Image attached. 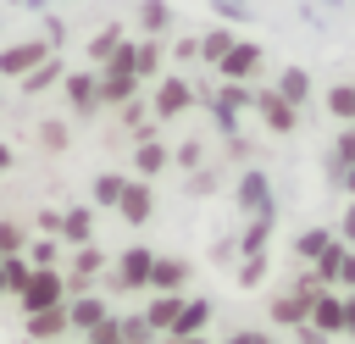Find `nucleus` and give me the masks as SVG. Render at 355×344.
Here are the masks:
<instances>
[{
    "instance_id": "nucleus-1",
    "label": "nucleus",
    "mask_w": 355,
    "mask_h": 344,
    "mask_svg": "<svg viewBox=\"0 0 355 344\" xmlns=\"http://www.w3.org/2000/svg\"><path fill=\"white\" fill-rule=\"evenodd\" d=\"M11 300L22 305V316H33V311H44V305H61V300H67V277H61L55 266H33V272H28V283H22Z\"/></svg>"
},
{
    "instance_id": "nucleus-2",
    "label": "nucleus",
    "mask_w": 355,
    "mask_h": 344,
    "mask_svg": "<svg viewBox=\"0 0 355 344\" xmlns=\"http://www.w3.org/2000/svg\"><path fill=\"white\" fill-rule=\"evenodd\" d=\"M194 105V83L183 72H161L155 78V94H150V122H172Z\"/></svg>"
},
{
    "instance_id": "nucleus-3",
    "label": "nucleus",
    "mask_w": 355,
    "mask_h": 344,
    "mask_svg": "<svg viewBox=\"0 0 355 344\" xmlns=\"http://www.w3.org/2000/svg\"><path fill=\"white\" fill-rule=\"evenodd\" d=\"M150 261H155V250H144V244H128V250L111 261V277H105V289H111V294H139V289L150 283Z\"/></svg>"
},
{
    "instance_id": "nucleus-4",
    "label": "nucleus",
    "mask_w": 355,
    "mask_h": 344,
    "mask_svg": "<svg viewBox=\"0 0 355 344\" xmlns=\"http://www.w3.org/2000/svg\"><path fill=\"white\" fill-rule=\"evenodd\" d=\"M261 55H266L261 44L239 39V44H233V50H227V55L216 61V83H250V78L261 72Z\"/></svg>"
},
{
    "instance_id": "nucleus-5",
    "label": "nucleus",
    "mask_w": 355,
    "mask_h": 344,
    "mask_svg": "<svg viewBox=\"0 0 355 344\" xmlns=\"http://www.w3.org/2000/svg\"><path fill=\"white\" fill-rule=\"evenodd\" d=\"M61 100H67V111H72L78 122H89V117L100 111V94H94V72H78V67H67V78H61Z\"/></svg>"
},
{
    "instance_id": "nucleus-6",
    "label": "nucleus",
    "mask_w": 355,
    "mask_h": 344,
    "mask_svg": "<svg viewBox=\"0 0 355 344\" xmlns=\"http://www.w3.org/2000/svg\"><path fill=\"white\" fill-rule=\"evenodd\" d=\"M116 216H122L128 227H144V222L155 216V189H150L144 178H128L122 194H116Z\"/></svg>"
},
{
    "instance_id": "nucleus-7",
    "label": "nucleus",
    "mask_w": 355,
    "mask_h": 344,
    "mask_svg": "<svg viewBox=\"0 0 355 344\" xmlns=\"http://www.w3.org/2000/svg\"><path fill=\"white\" fill-rule=\"evenodd\" d=\"M250 105H255V117L266 122V133H294L300 128V111L277 94V89H261V94H250Z\"/></svg>"
},
{
    "instance_id": "nucleus-8",
    "label": "nucleus",
    "mask_w": 355,
    "mask_h": 344,
    "mask_svg": "<svg viewBox=\"0 0 355 344\" xmlns=\"http://www.w3.org/2000/svg\"><path fill=\"white\" fill-rule=\"evenodd\" d=\"M100 272H105V250H94V244H78L72 266L61 272V277H67V300H72V294H89Z\"/></svg>"
},
{
    "instance_id": "nucleus-9",
    "label": "nucleus",
    "mask_w": 355,
    "mask_h": 344,
    "mask_svg": "<svg viewBox=\"0 0 355 344\" xmlns=\"http://www.w3.org/2000/svg\"><path fill=\"white\" fill-rule=\"evenodd\" d=\"M22 333H28V344H61L72 327H67V300L61 305H44V311H33V316H22Z\"/></svg>"
},
{
    "instance_id": "nucleus-10",
    "label": "nucleus",
    "mask_w": 355,
    "mask_h": 344,
    "mask_svg": "<svg viewBox=\"0 0 355 344\" xmlns=\"http://www.w3.org/2000/svg\"><path fill=\"white\" fill-rule=\"evenodd\" d=\"M44 55H50V44H44V39H17V44H6V50H0V78H11V83H17V78H28Z\"/></svg>"
},
{
    "instance_id": "nucleus-11",
    "label": "nucleus",
    "mask_w": 355,
    "mask_h": 344,
    "mask_svg": "<svg viewBox=\"0 0 355 344\" xmlns=\"http://www.w3.org/2000/svg\"><path fill=\"white\" fill-rule=\"evenodd\" d=\"M189 277H194V266H189L183 255H155V261H150V283H144V289H150V294H183V283H189Z\"/></svg>"
},
{
    "instance_id": "nucleus-12",
    "label": "nucleus",
    "mask_w": 355,
    "mask_h": 344,
    "mask_svg": "<svg viewBox=\"0 0 355 344\" xmlns=\"http://www.w3.org/2000/svg\"><path fill=\"white\" fill-rule=\"evenodd\" d=\"M233 200H239V211H244V216L266 211V205H272V178H266L261 166H244V172H239V189H233Z\"/></svg>"
},
{
    "instance_id": "nucleus-13",
    "label": "nucleus",
    "mask_w": 355,
    "mask_h": 344,
    "mask_svg": "<svg viewBox=\"0 0 355 344\" xmlns=\"http://www.w3.org/2000/svg\"><path fill=\"white\" fill-rule=\"evenodd\" d=\"M305 322H311L322 338H338V333H344V294H338V289H322V294L311 300V316H305Z\"/></svg>"
},
{
    "instance_id": "nucleus-14",
    "label": "nucleus",
    "mask_w": 355,
    "mask_h": 344,
    "mask_svg": "<svg viewBox=\"0 0 355 344\" xmlns=\"http://www.w3.org/2000/svg\"><path fill=\"white\" fill-rule=\"evenodd\" d=\"M139 78H128V72H105V67H94V94H100V105H128V100H139Z\"/></svg>"
},
{
    "instance_id": "nucleus-15",
    "label": "nucleus",
    "mask_w": 355,
    "mask_h": 344,
    "mask_svg": "<svg viewBox=\"0 0 355 344\" xmlns=\"http://www.w3.org/2000/svg\"><path fill=\"white\" fill-rule=\"evenodd\" d=\"M272 227H277V205H266V211L244 216V233L233 239V244H239V255H261V250H272Z\"/></svg>"
},
{
    "instance_id": "nucleus-16",
    "label": "nucleus",
    "mask_w": 355,
    "mask_h": 344,
    "mask_svg": "<svg viewBox=\"0 0 355 344\" xmlns=\"http://www.w3.org/2000/svg\"><path fill=\"white\" fill-rule=\"evenodd\" d=\"M105 316H111V300H105V294H94V289L67 300V327H72V333H89V327H94V322H105Z\"/></svg>"
},
{
    "instance_id": "nucleus-17",
    "label": "nucleus",
    "mask_w": 355,
    "mask_h": 344,
    "mask_svg": "<svg viewBox=\"0 0 355 344\" xmlns=\"http://www.w3.org/2000/svg\"><path fill=\"white\" fill-rule=\"evenodd\" d=\"M205 322H211V300H205V294H183V311H178V322H172L166 344H178V338H200Z\"/></svg>"
},
{
    "instance_id": "nucleus-18",
    "label": "nucleus",
    "mask_w": 355,
    "mask_h": 344,
    "mask_svg": "<svg viewBox=\"0 0 355 344\" xmlns=\"http://www.w3.org/2000/svg\"><path fill=\"white\" fill-rule=\"evenodd\" d=\"M166 166H172V150H166L161 139H133V178L155 183V178H161Z\"/></svg>"
},
{
    "instance_id": "nucleus-19",
    "label": "nucleus",
    "mask_w": 355,
    "mask_h": 344,
    "mask_svg": "<svg viewBox=\"0 0 355 344\" xmlns=\"http://www.w3.org/2000/svg\"><path fill=\"white\" fill-rule=\"evenodd\" d=\"M266 316H272L277 327H288V333H294V327L311 316V300H305V294H294V289H277V294L266 300Z\"/></svg>"
},
{
    "instance_id": "nucleus-20",
    "label": "nucleus",
    "mask_w": 355,
    "mask_h": 344,
    "mask_svg": "<svg viewBox=\"0 0 355 344\" xmlns=\"http://www.w3.org/2000/svg\"><path fill=\"white\" fill-rule=\"evenodd\" d=\"M61 78H67V61H61V55L50 50V55H44V61H39V67H33L28 78H17V89H22L28 100H33V94H44V89H55Z\"/></svg>"
},
{
    "instance_id": "nucleus-21",
    "label": "nucleus",
    "mask_w": 355,
    "mask_h": 344,
    "mask_svg": "<svg viewBox=\"0 0 355 344\" xmlns=\"http://www.w3.org/2000/svg\"><path fill=\"white\" fill-rule=\"evenodd\" d=\"M349 166H355V122H344V128L333 133V150H327V178H333V189L344 183Z\"/></svg>"
},
{
    "instance_id": "nucleus-22",
    "label": "nucleus",
    "mask_w": 355,
    "mask_h": 344,
    "mask_svg": "<svg viewBox=\"0 0 355 344\" xmlns=\"http://www.w3.org/2000/svg\"><path fill=\"white\" fill-rule=\"evenodd\" d=\"M244 105H250V83H216V89H211V111H216L222 128H227Z\"/></svg>"
},
{
    "instance_id": "nucleus-23",
    "label": "nucleus",
    "mask_w": 355,
    "mask_h": 344,
    "mask_svg": "<svg viewBox=\"0 0 355 344\" xmlns=\"http://www.w3.org/2000/svg\"><path fill=\"white\" fill-rule=\"evenodd\" d=\"M178 311H183V294H150V305H144L139 316L155 327V338H166V333H172V322H178Z\"/></svg>"
},
{
    "instance_id": "nucleus-24",
    "label": "nucleus",
    "mask_w": 355,
    "mask_h": 344,
    "mask_svg": "<svg viewBox=\"0 0 355 344\" xmlns=\"http://www.w3.org/2000/svg\"><path fill=\"white\" fill-rule=\"evenodd\" d=\"M272 89H277V94H283L294 111H305V105H311V72H305V67H283Z\"/></svg>"
},
{
    "instance_id": "nucleus-25",
    "label": "nucleus",
    "mask_w": 355,
    "mask_h": 344,
    "mask_svg": "<svg viewBox=\"0 0 355 344\" xmlns=\"http://www.w3.org/2000/svg\"><path fill=\"white\" fill-rule=\"evenodd\" d=\"M61 239H67V244H94V205L61 211Z\"/></svg>"
},
{
    "instance_id": "nucleus-26",
    "label": "nucleus",
    "mask_w": 355,
    "mask_h": 344,
    "mask_svg": "<svg viewBox=\"0 0 355 344\" xmlns=\"http://www.w3.org/2000/svg\"><path fill=\"white\" fill-rule=\"evenodd\" d=\"M122 39H128V28H122V22H105L100 33H89V44H83V55H89L94 67H105V61H111V50H116Z\"/></svg>"
},
{
    "instance_id": "nucleus-27",
    "label": "nucleus",
    "mask_w": 355,
    "mask_h": 344,
    "mask_svg": "<svg viewBox=\"0 0 355 344\" xmlns=\"http://www.w3.org/2000/svg\"><path fill=\"white\" fill-rule=\"evenodd\" d=\"M161 61H166V50H161L155 39H133V78H139V83L161 78Z\"/></svg>"
},
{
    "instance_id": "nucleus-28",
    "label": "nucleus",
    "mask_w": 355,
    "mask_h": 344,
    "mask_svg": "<svg viewBox=\"0 0 355 344\" xmlns=\"http://www.w3.org/2000/svg\"><path fill=\"white\" fill-rule=\"evenodd\" d=\"M233 44H239V33H233V28H211V33H200V61H205V67H216Z\"/></svg>"
},
{
    "instance_id": "nucleus-29",
    "label": "nucleus",
    "mask_w": 355,
    "mask_h": 344,
    "mask_svg": "<svg viewBox=\"0 0 355 344\" xmlns=\"http://www.w3.org/2000/svg\"><path fill=\"white\" fill-rule=\"evenodd\" d=\"M266 272H272V250H261V255H239V289H261Z\"/></svg>"
},
{
    "instance_id": "nucleus-30",
    "label": "nucleus",
    "mask_w": 355,
    "mask_h": 344,
    "mask_svg": "<svg viewBox=\"0 0 355 344\" xmlns=\"http://www.w3.org/2000/svg\"><path fill=\"white\" fill-rule=\"evenodd\" d=\"M122 183H128L122 172H100V178L89 183V205H111V211H116V194H122Z\"/></svg>"
},
{
    "instance_id": "nucleus-31",
    "label": "nucleus",
    "mask_w": 355,
    "mask_h": 344,
    "mask_svg": "<svg viewBox=\"0 0 355 344\" xmlns=\"http://www.w3.org/2000/svg\"><path fill=\"white\" fill-rule=\"evenodd\" d=\"M327 244H333V227H305V233L294 239V261H316Z\"/></svg>"
},
{
    "instance_id": "nucleus-32",
    "label": "nucleus",
    "mask_w": 355,
    "mask_h": 344,
    "mask_svg": "<svg viewBox=\"0 0 355 344\" xmlns=\"http://www.w3.org/2000/svg\"><path fill=\"white\" fill-rule=\"evenodd\" d=\"M322 100H327V111L338 117V128H344V122H355V83H333Z\"/></svg>"
},
{
    "instance_id": "nucleus-33",
    "label": "nucleus",
    "mask_w": 355,
    "mask_h": 344,
    "mask_svg": "<svg viewBox=\"0 0 355 344\" xmlns=\"http://www.w3.org/2000/svg\"><path fill=\"white\" fill-rule=\"evenodd\" d=\"M139 28H144V33H166V28H172V6H166V0H144V6H139Z\"/></svg>"
},
{
    "instance_id": "nucleus-34",
    "label": "nucleus",
    "mask_w": 355,
    "mask_h": 344,
    "mask_svg": "<svg viewBox=\"0 0 355 344\" xmlns=\"http://www.w3.org/2000/svg\"><path fill=\"white\" fill-rule=\"evenodd\" d=\"M67 139H72V128H67L61 117H44V122H39V150L61 155V150H67Z\"/></svg>"
},
{
    "instance_id": "nucleus-35",
    "label": "nucleus",
    "mask_w": 355,
    "mask_h": 344,
    "mask_svg": "<svg viewBox=\"0 0 355 344\" xmlns=\"http://www.w3.org/2000/svg\"><path fill=\"white\" fill-rule=\"evenodd\" d=\"M116 327H122V344H155V327L139 316V311H128V316H116Z\"/></svg>"
},
{
    "instance_id": "nucleus-36",
    "label": "nucleus",
    "mask_w": 355,
    "mask_h": 344,
    "mask_svg": "<svg viewBox=\"0 0 355 344\" xmlns=\"http://www.w3.org/2000/svg\"><path fill=\"white\" fill-rule=\"evenodd\" d=\"M28 255H0V277H6V294H17L22 283H28Z\"/></svg>"
},
{
    "instance_id": "nucleus-37",
    "label": "nucleus",
    "mask_w": 355,
    "mask_h": 344,
    "mask_svg": "<svg viewBox=\"0 0 355 344\" xmlns=\"http://www.w3.org/2000/svg\"><path fill=\"white\" fill-rule=\"evenodd\" d=\"M22 250H28V227L0 216V255H22Z\"/></svg>"
},
{
    "instance_id": "nucleus-38",
    "label": "nucleus",
    "mask_w": 355,
    "mask_h": 344,
    "mask_svg": "<svg viewBox=\"0 0 355 344\" xmlns=\"http://www.w3.org/2000/svg\"><path fill=\"white\" fill-rule=\"evenodd\" d=\"M172 161H178V172H194V166H205V139H183V144L172 150Z\"/></svg>"
},
{
    "instance_id": "nucleus-39",
    "label": "nucleus",
    "mask_w": 355,
    "mask_h": 344,
    "mask_svg": "<svg viewBox=\"0 0 355 344\" xmlns=\"http://www.w3.org/2000/svg\"><path fill=\"white\" fill-rule=\"evenodd\" d=\"M83 344H122V327H116V311H111L105 322H94V327L83 333Z\"/></svg>"
},
{
    "instance_id": "nucleus-40",
    "label": "nucleus",
    "mask_w": 355,
    "mask_h": 344,
    "mask_svg": "<svg viewBox=\"0 0 355 344\" xmlns=\"http://www.w3.org/2000/svg\"><path fill=\"white\" fill-rule=\"evenodd\" d=\"M194 61H200V33H183L172 44V67H194Z\"/></svg>"
},
{
    "instance_id": "nucleus-41",
    "label": "nucleus",
    "mask_w": 355,
    "mask_h": 344,
    "mask_svg": "<svg viewBox=\"0 0 355 344\" xmlns=\"http://www.w3.org/2000/svg\"><path fill=\"white\" fill-rule=\"evenodd\" d=\"M22 255H28V266H55V255H61V250H55L50 239H28V250H22Z\"/></svg>"
},
{
    "instance_id": "nucleus-42",
    "label": "nucleus",
    "mask_w": 355,
    "mask_h": 344,
    "mask_svg": "<svg viewBox=\"0 0 355 344\" xmlns=\"http://www.w3.org/2000/svg\"><path fill=\"white\" fill-rule=\"evenodd\" d=\"M216 178H222L216 166H194V172H189V183H194L189 194H211V189H216Z\"/></svg>"
},
{
    "instance_id": "nucleus-43",
    "label": "nucleus",
    "mask_w": 355,
    "mask_h": 344,
    "mask_svg": "<svg viewBox=\"0 0 355 344\" xmlns=\"http://www.w3.org/2000/svg\"><path fill=\"white\" fill-rule=\"evenodd\" d=\"M288 289H294V294H305V300H316V294H322L316 272H294V277H288Z\"/></svg>"
},
{
    "instance_id": "nucleus-44",
    "label": "nucleus",
    "mask_w": 355,
    "mask_h": 344,
    "mask_svg": "<svg viewBox=\"0 0 355 344\" xmlns=\"http://www.w3.org/2000/svg\"><path fill=\"white\" fill-rule=\"evenodd\" d=\"M222 155H227V161H250V139H244V133H227Z\"/></svg>"
},
{
    "instance_id": "nucleus-45",
    "label": "nucleus",
    "mask_w": 355,
    "mask_h": 344,
    "mask_svg": "<svg viewBox=\"0 0 355 344\" xmlns=\"http://www.w3.org/2000/svg\"><path fill=\"white\" fill-rule=\"evenodd\" d=\"M333 239H338V244H349V250H355V200H349V211H344V222H338V227H333Z\"/></svg>"
},
{
    "instance_id": "nucleus-46",
    "label": "nucleus",
    "mask_w": 355,
    "mask_h": 344,
    "mask_svg": "<svg viewBox=\"0 0 355 344\" xmlns=\"http://www.w3.org/2000/svg\"><path fill=\"white\" fill-rule=\"evenodd\" d=\"M294 344H327V338H322L311 322H300V327H294Z\"/></svg>"
},
{
    "instance_id": "nucleus-47",
    "label": "nucleus",
    "mask_w": 355,
    "mask_h": 344,
    "mask_svg": "<svg viewBox=\"0 0 355 344\" xmlns=\"http://www.w3.org/2000/svg\"><path fill=\"white\" fill-rule=\"evenodd\" d=\"M39 233H61V211H39Z\"/></svg>"
},
{
    "instance_id": "nucleus-48",
    "label": "nucleus",
    "mask_w": 355,
    "mask_h": 344,
    "mask_svg": "<svg viewBox=\"0 0 355 344\" xmlns=\"http://www.w3.org/2000/svg\"><path fill=\"white\" fill-rule=\"evenodd\" d=\"M344 333H349V338H355V289H349V294H344Z\"/></svg>"
},
{
    "instance_id": "nucleus-49",
    "label": "nucleus",
    "mask_w": 355,
    "mask_h": 344,
    "mask_svg": "<svg viewBox=\"0 0 355 344\" xmlns=\"http://www.w3.org/2000/svg\"><path fill=\"white\" fill-rule=\"evenodd\" d=\"M211 255H216V261H233V255H239V244H233V239H216V250H211Z\"/></svg>"
},
{
    "instance_id": "nucleus-50",
    "label": "nucleus",
    "mask_w": 355,
    "mask_h": 344,
    "mask_svg": "<svg viewBox=\"0 0 355 344\" xmlns=\"http://www.w3.org/2000/svg\"><path fill=\"white\" fill-rule=\"evenodd\" d=\"M227 344H261V327H244V333H233Z\"/></svg>"
},
{
    "instance_id": "nucleus-51",
    "label": "nucleus",
    "mask_w": 355,
    "mask_h": 344,
    "mask_svg": "<svg viewBox=\"0 0 355 344\" xmlns=\"http://www.w3.org/2000/svg\"><path fill=\"white\" fill-rule=\"evenodd\" d=\"M6 166H11V144H0V172H6Z\"/></svg>"
},
{
    "instance_id": "nucleus-52",
    "label": "nucleus",
    "mask_w": 355,
    "mask_h": 344,
    "mask_svg": "<svg viewBox=\"0 0 355 344\" xmlns=\"http://www.w3.org/2000/svg\"><path fill=\"white\" fill-rule=\"evenodd\" d=\"M338 189H349V194H355V166H349V172H344V183H338Z\"/></svg>"
},
{
    "instance_id": "nucleus-53",
    "label": "nucleus",
    "mask_w": 355,
    "mask_h": 344,
    "mask_svg": "<svg viewBox=\"0 0 355 344\" xmlns=\"http://www.w3.org/2000/svg\"><path fill=\"white\" fill-rule=\"evenodd\" d=\"M178 344H211V338H205V333H200V338H178Z\"/></svg>"
},
{
    "instance_id": "nucleus-54",
    "label": "nucleus",
    "mask_w": 355,
    "mask_h": 344,
    "mask_svg": "<svg viewBox=\"0 0 355 344\" xmlns=\"http://www.w3.org/2000/svg\"><path fill=\"white\" fill-rule=\"evenodd\" d=\"M0 300H6V277H0Z\"/></svg>"
}]
</instances>
